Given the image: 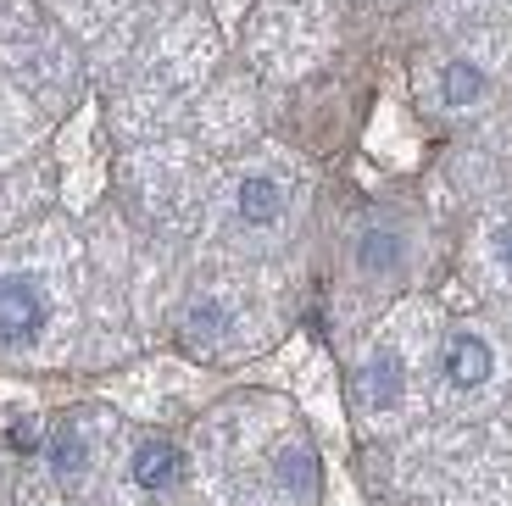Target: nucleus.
I'll return each mask as SVG.
<instances>
[{"instance_id": "nucleus-1", "label": "nucleus", "mask_w": 512, "mask_h": 506, "mask_svg": "<svg viewBox=\"0 0 512 506\" xmlns=\"http://www.w3.org/2000/svg\"><path fill=\"white\" fill-rule=\"evenodd\" d=\"M45 329V295L34 279H0V340H34Z\"/></svg>"}, {"instance_id": "nucleus-2", "label": "nucleus", "mask_w": 512, "mask_h": 506, "mask_svg": "<svg viewBox=\"0 0 512 506\" xmlns=\"http://www.w3.org/2000/svg\"><path fill=\"white\" fill-rule=\"evenodd\" d=\"M490 373H496V356H490V345L479 340V334H457V340L446 345V379L457 384V390H479Z\"/></svg>"}, {"instance_id": "nucleus-3", "label": "nucleus", "mask_w": 512, "mask_h": 506, "mask_svg": "<svg viewBox=\"0 0 512 506\" xmlns=\"http://www.w3.org/2000/svg\"><path fill=\"white\" fill-rule=\"evenodd\" d=\"M184 473V456L179 445H167V440H145L140 451H134V484L140 490H173Z\"/></svg>"}, {"instance_id": "nucleus-4", "label": "nucleus", "mask_w": 512, "mask_h": 506, "mask_svg": "<svg viewBox=\"0 0 512 506\" xmlns=\"http://www.w3.org/2000/svg\"><path fill=\"white\" fill-rule=\"evenodd\" d=\"M362 390H368L373 406H396L401 390H407V379H401V356L396 351H379L368 362V373H362Z\"/></svg>"}, {"instance_id": "nucleus-5", "label": "nucleus", "mask_w": 512, "mask_h": 506, "mask_svg": "<svg viewBox=\"0 0 512 506\" xmlns=\"http://www.w3.org/2000/svg\"><path fill=\"white\" fill-rule=\"evenodd\" d=\"M284 212V190L273 184V178H245L240 184V217L256 228H268L273 217Z\"/></svg>"}, {"instance_id": "nucleus-6", "label": "nucleus", "mask_w": 512, "mask_h": 506, "mask_svg": "<svg viewBox=\"0 0 512 506\" xmlns=\"http://www.w3.org/2000/svg\"><path fill=\"white\" fill-rule=\"evenodd\" d=\"M84 462H90V445H84V434H78V429H56V440H51V468H56V479H78V473H84Z\"/></svg>"}, {"instance_id": "nucleus-7", "label": "nucleus", "mask_w": 512, "mask_h": 506, "mask_svg": "<svg viewBox=\"0 0 512 506\" xmlns=\"http://www.w3.org/2000/svg\"><path fill=\"white\" fill-rule=\"evenodd\" d=\"M440 89H446L451 106H474L479 95H485V73H479L474 62H451L446 67V84H440Z\"/></svg>"}, {"instance_id": "nucleus-8", "label": "nucleus", "mask_w": 512, "mask_h": 506, "mask_svg": "<svg viewBox=\"0 0 512 506\" xmlns=\"http://www.w3.org/2000/svg\"><path fill=\"white\" fill-rule=\"evenodd\" d=\"M362 262L390 267V262H396V240H390V234H368V240H362Z\"/></svg>"}, {"instance_id": "nucleus-9", "label": "nucleus", "mask_w": 512, "mask_h": 506, "mask_svg": "<svg viewBox=\"0 0 512 506\" xmlns=\"http://www.w3.org/2000/svg\"><path fill=\"white\" fill-rule=\"evenodd\" d=\"M12 451H39V418H17L12 423Z\"/></svg>"}, {"instance_id": "nucleus-10", "label": "nucleus", "mask_w": 512, "mask_h": 506, "mask_svg": "<svg viewBox=\"0 0 512 506\" xmlns=\"http://www.w3.org/2000/svg\"><path fill=\"white\" fill-rule=\"evenodd\" d=\"M496 251H501V262H512V223L496 228Z\"/></svg>"}]
</instances>
